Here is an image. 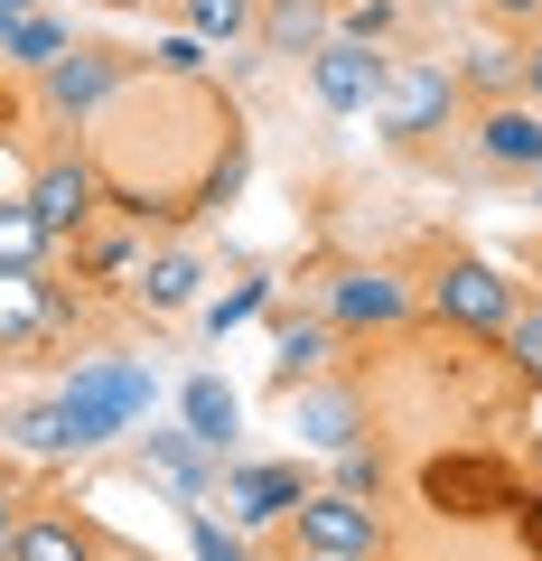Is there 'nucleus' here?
Listing matches in <instances>:
<instances>
[{"label": "nucleus", "instance_id": "obj_1", "mask_svg": "<svg viewBox=\"0 0 542 561\" xmlns=\"http://www.w3.org/2000/svg\"><path fill=\"white\" fill-rule=\"evenodd\" d=\"M290 534L319 561H383V505L346 496V486H309V496L290 505Z\"/></svg>", "mask_w": 542, "mask_h": 561}, {"label": "nucleus", "instance_id": "obj_2", "mask_svg": "<svg viewBox=\"0 0 542 561\" xmlns=\"http://www.w3.org/2000/svg\"><path fill=\"white\" fill-rule=\"evenodd\" d=\"M449 113H459V76H449V66H430V57H393V66H383L374 122H383L393 140H430V131H449Z\"/></svg>", "mask_w": 542, "mask_h": 561}, {"label": "nucleus", "instance_id": "obj_3", "mask_svg": "<svg viewBox=\"0 0 542 561\" xmlns=\"http://www.w3.org/2000/svg\"><path fill=\"white\" fill-rule=\"evenodd\" d=\"M430 309H440L449 328H477V337H505V319H515V280L496 272V262H477V253H449L440 272H430Z\"/></svg>", "mask_w": 542, "mask_h": 561}, {"label": "nucleus", "instance_id": "obj_4", "mask_svg": "<svg viewBox=\"0 0 542 561\" xmlns=\"http://www.w3.org/2000/svg\"><path fill=\"white\" fill-rule=\"evenodd\" d=\"M20 197H28V216L47 225V243H66V234H84V225H94V206H103V179H94V160L57 150V160H47L38 179L20 187Z\"/></svg>", "mask_w": 542, "mask_h": 561}, {"label": "nucleus", "instance_id": "obj_5", "mask_svg": "<svg viewBox=\"0 0 542 561\" xmlns=\"http://www.w3.org/2000/svg\"><path fill=\"white\" fill-rule=\"evenodd\" d=\"M383 47H365V38H327L319 57H309V94L327 103V113H374V94H383Z\"/></svg>", "mask_w": 542, "mask_h": 561}, {"label": "nucleus", "instance_id": "obj_6", "mask_svg": "<svg viewBox=\"0 0 542 561\" xmlns=\"http://www.w3.org/2000/svg\"><path fill=\"white\" fill-rule=\"evenodd\" d=\"M477 160L486 169H523V179H542V103H486L477 113Z\"/></svg>", "mask_w": 542, "mask_h": 561}, {"label": "nucleus", "instance_id": "obj_7", "mask_svg": "<svg viewBox=\"0 0 542 561\" xmlns=\"http://www.w3.org/2000/svg\"><path fill=\"white\" fill-rule=\"evenodd\" d=\"M253 28H262L272 57H319V47L337 38V0H262Z\"/></svg>", "mask_w": 542, "mask_h": 561}, {"label": "nucleus", "instance_id": "obj_8", "mask_svg": "<svg viewBox=\"0 0 542 561\" xmlns=\"http://www.w3.org/2000/svg\"><path fill=\"white\" fill-rule=\"evenodd\" d=\"M113 84H122V57H113V47H94V38H76L57 66H47V103H57V113H94Z\"/></svg>", "mask_w": 542, "mask_h": 561}, {"label": "nucleus", "instance_id": "obj_9", "mask_svg": "<svg viewBox=\"0 0 542 561\" xmlns=\"http://www.w3.org/2000/svg\"><path fill=\"white\" fill-rule=\"evenodd\" d=\"M327 309H337V328H393V319H412V290H402L393 272H337V290H327Z\"/></svg>", "mask_w": 542, "mask_h": 561}, {"label": "nucleus", "instance_id": "obj_10", "mask_svg": "<svg viewBox=\"0 0 542 561\" xmlns=\"http://www.w3.org/2000/svg\"><path fill=\"white\" fill-rule=\"evenodd\" d=\"M290 421H300V440H309V449H327V459H337V449L365 431L356 393H337V383H300V393H290Z\"/></svg>", "mask_w": 542, "mask_h": 561}, {"label": "nucleus", "instance_id": "obj_11", "mask_svg": "<svg viewBox=\"0 0 542 561\" xmlns=\"http://www.w3.org/2000/svg\"><path fill=\"white\" fill-rule=\"evenodd\" d=\"M309 486H300V468H234L224 478V505H234V524H272V515H290Z\"/></svg>", "mask_w": 542, "mask_h": 561}, {"label": "nucleus", "instance_id": "obj_12", "mask_svg": "<svg viewBox=\"0 0 542 561\" xmlns=\"http://www.w3.org/2000/svg\"><path fill=\"white\" fill-rule=\"evenodd\" d=\"M178 412H187V440H197V449H234V421H243L234 383L197 375V383H187V393H178Z\"/></svg>", "mask_w": 542, "mask_h": 561}, {"label": "nucleus", "instance_id": "obj_13", "mask_svg": "<svg viewBox=\"0 0 542 561\" xmlns=\"http://www.w3.org/2000/svg\"><path fill=\"white\" fill-rule=\"evenodd\" d=\"M38 328H57V290L38 272H0V346L38 337Z\"/></svg>", "mask_w": 542, "mask_h": 561}, {"label": "nucleus", "instance_id": "obj_14", "mask_svg": "<svg viewBox=\"0 0 542 561\" xmlns=\"http://www.w3.org/2000/svg\"><path fill=\"white\" fill-rule=\"evenodd\" d=\"M459 94L515 103V94H523V47H505V38H477V47L459 57Z\"/></svg>", "mask_w": 542, "mask_h": 561}, {"label": "nucleus", "instance_id": "obj_15", "mask_svg": "<svg viewBox=\"0 0 542 561\" xmlns=\"http://www.w3.org/2000/svg\"><path fill=\"white\" fill-rule=\"evenodd\" d=\"M10 561H94V534H84L76 515H20Z\"/></svg>", "mask_w": 542, "mask_h": 561}, {"label": "nucleus", "instance_id": "obj_16", "mask_svg": "<svg viewBox=\"0 0 542 561\" xmlns=\"http://www.w3.org/2000/svg\"><path fill=\"white\" fill-rule=\"evenodd\" d=\"M319 365H327V328H319V319H290V328H281V356H272V383H281V393H300Z\"/></svg>", "mask_w": 542, "mask_h": 561}, {"label": "nucleus", "instance_id": "obj_17", "mask_svg": "<svg viewBox=\"0 0 542 561\" xmlns=\"http://www.w3.org/2000/svg\"><path fill=\"white\" fill-rule=\"evenodd\" d=\"M47 262V225L28 216V197H10L0 206V272H38Z\"/></svg>", "mask_w": 542, "mask_h": 561}, {"label": "nucleus", "instance_id": "obj_18", "mask_svg": "<svg viewBox=\"0 0 542 561\" xmlns=\"http://www.w3.org/2000/svg\"><path fill=\"white\" fill-rule=\"evenodd\" d=\"M66 47H76V38H66L57 20H38V10H20V20H10V38H0V57H20V66H38V76H47V66H57Z\"/></svg>", "mask_w": 542, "mask_h": 561}, {"label": "nucleus", "instance_id": "obj_19", "mask_svg": "<svg viewBox=\"0 0 542 561\" xmlns=\"http://www.w3.org/2000/svg\"><path fill=\"white\" fill-rule=\"evenodd\" d=\"M141 300L150 309H187V300H197V262H187V253H150L141 262Z\"/></svg>", "mask_w": 542, "mask_h": 561}, {"label": "nucleus", "instance_id": "obj_20", "mask_svg": "<svg viewBox=\"0 0 542 561\" xmlns=\"http://www.w3.org/2000/svg\"><path fill=\"white\" fill-rule=\"evenodd\" d=\"M10 431H20L28 449H84V431H76V412H66V393H57V402H38V412H20Z\"/></svg>", "mask_w": 542, "mask_h": 561}, {"label": "nucleus", "instance_id": "obj_21", "mask_svg": "<svg viewBox=\"0 0 542 561\" xmlns=\"http://www.w3.org/2000/svg\"><path fill=\"white\" fill-rule=\"evenodd\" d=\"M150 459L178 478V496H197V486H206V449L187 440V431H150Z\"/></svg>", "mask_w": 542, "mask_h": 561}, {"label": "nucleus", "instance_id": "obj_22", "mask_svg": "<svg viewBox=\"0 0 542 561\" xmlns=\"http://www.w3.org/2000/svg\"><path fill=\"white\" fill-rule=\"evenodd\" d=\"M505 356H515L523 383H542V309H515L505 319Z\"/></svg>", "mask_w": 542, "mask_h": 561}, {"label": "nucleus", "instance_id": "obj_23", "mask_svg": "<svg viewBox=\"0 0 542 561\" xmlns=\"http://www.w3.org/2000/svg\"><path fill=\"white\" fill-rule=\"evenodd\" d=\"M187 28L197 38H243L253 28V0H187Z\"/></svg>", "mask_w": 542, "mask_h": 561}, {"label": "nucleus", "instance_id": "obj_24", "mask_svg": "<svg viewBox=\"0 0 542 561\" xmlns=\"http://www.w3.org/2000/svg\"><path fill=\"white\" fill-rule=\"evenodd\" d=\"M337 486H346V496H383V459L365 440H346L337 449Z\"/></svg>", "mask_w": 542, "mask_h": 561}, {"label": "nucleus", "instance_id": "obj_25", "mask_svg": "<svg viewBox=\"0 0 542 561\" xmlns=\"http://www.w3.org/2000/svg\"><path fill=\"white\" fill-rule=\"evenodd\" d=\"M430 496H505V478H496V468H430Z\"/></svg>", "mask_w": 542, "mask_h": 561}, {"label": "nucleus", "instance_id": "obj_26", "mask_svg": "<svg viewBox=\"0 0 542 561\" xmlns=\"http://www.w3.org/2000/svg\"><path fill=\"white\" fill-rule=\"evenodd\" d=\"M383 28H393V0H356V10H346V28H337V38H365V47H374Z\"/></svg>", "mask_w": 542, "mask_h": 561}, {"label": "nucleus", "instance_id": "obj_27", "mask_svg": "<svg viewBox=\"0 0 542 561\" xmlns=\"http://www.w3.org/2000/svg\"><path fill=\"white\" fill-rule=\"evenodd\" d=\"M187 542H197V561H243V542H234V534H216L206 515H187Z\"/></svg>", "mask_w": 542, "mask_h": 561}, {"label": "nucleus", "instance_id": "obj_28", "mask_svg": "<svg viewBox=\"0 0 542 561\" xmlns=\"http://www.w3.org/2000/svg\"><path fill=\"white\" fill-rule=\"evenodd\" d=\"M253 309H262V280H243L234 300H216V309H206V328H216V337H224V328H234V319H253Z\"/></svg>", "mask_w": 542, "mask_h": 561}, {"label": "nucleus", "instance_id": "obj_29", "mask_svg": "<svg viewBox=\"0 0 542 561\" xmlns=\"http://www.w3.org/2000/svg\"><path fill=\"white\" fill-rule=\"evenodd\" d=\"M10 542H20V486L0 478V561H10Z\"/></svg>", "mask_w": 542, "mask_h": 561}, {"label": "nucleus", "instance_id": "obj_30", "mask_svg": "<svg viewBox=\"0 0 542 561\" xmlns=\"http://www.w3.org/2000/svg\"><path fill=\"white\" fill-rule=\"evenodd\" d=\"M523 103H542V38L523 47Z\"/></svg>", "mask_w": 542, "mask_h": 561}, {"label": "nucleus", "instance_id": "obj_31", "mask_svg": "<svg viewBox=\"0 0 542 561\" xmlns=\"http://www.w3.org/2000/svg\"><path fill=\"white\" fill-rule=\"evenodd\" d=\"M496 20H542V0H486Z\"/></svg>", "mask_w": 542, "mask_h": 561}, {"label": "nucleus", "instance_id": "obj_32", "mask_svg": "<svg viewBox=\"0 0 542 561\" xmlns=\"http://www.w3.org/2000/svg\"><path fill=\"white\" fill-rule=\"evenodd\" d=\"M10 20H20V10H0V38H10Z\"/></svg>", "mask_w": 542, "mask_h": 561}, {"label": "nucleus", "instance_id": "obj_33", "mask_svg": "<svg viewBox=\"0 0 542 561\" xmlns=\"http://www.w3.org/2000/svg\"><path fill=\"white\" fill-rule=\"evenodd\" d=\"M0 10H28V0H0Z\"/></svg>", "mask_w": 542, "mask_h": 561}, {"label": "nucleus", "instance_id": "obj_34", "mask_svg": "<svg viewBox=\"0 0 542 561\" xmlns=\"http://www.w3.org/2000/svg\"><path fill=\"white\" fill-rule=\"evenodd\" d=\"M533 206H542V179H533Z\"/></svg>", "mask_w": 542, "mask_h": 561}, {"label": "nucleus", "instance_id": "obj_35", "mask_svg": "<svg viewBox=\"0 0 542 561\" xmlns=\"http://www.w3.org/2000/svg\"><path fill=\"white\" fill-rule=\"evenodd\" d=\"M300 561H319V552H300Z\"/></svg>", "mask_w": 542, "mask_h": 561}, {"label": "nucleus", "instance_id": "obj_36", "mask_svg": "<svg viewBox=\"0 0 542 561\" xmlns=\"http://www.w3.org/2000/svg\"><path fill=\"white\" fill-rule=\"evenodd\" d=\"M533 262H542V253H533Z\"/></svg>", "mask_w": 542, "mask_h": 561}]
</instances>
